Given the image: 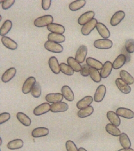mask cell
I'll return each instance as SVG.
<instances>
[{
	"mask_svg": "<svg viewBox=\"0 0 134 151\" xmlns=\"http://www.w3.org/2000/svg\"><path fill=\"white\" fill-rule=\"evenodd\" d=\"M53 21V17L50 15H47L36 18L34 21V25L37 27H44L52 23Z\"/></svg>",
	"mask_w": 134,
	"mask_h": 151,
	"instance_id": "6da1fadb",
	"label": "cell"
},
{
	"mask_svg": "<svg viewBox=\"0 0 134 151\" xmlns=\"http://www.w3.org/2000/svg\"><path fill=\"white\" fill-rule=\"evenodd\" d=\"M44 47L49 52L53 53H61L63 50V47L61 45L49 40L45 43Z\"/></svg>",
	"mask_w": 134,
	"mask_h": 151,
	"instance_id": "7a4b0ae2",
	"label": "cell"
},
{
	"mask_svg": "<svg viewBox=\"0 0 134 151\" xmlns=\"http://www.w3.org/2000/svg\"><path fill=\"white\" fill-rule=\"evenodd\" d=\"M113 42L108 39H100L95 41L93 43L94 47L98 49L108 50L113 47Z\"/></svg>",
	"mask_w": 134,
	"mask_h": 151,
	"instance_id": "3957f363",
	"label": "cell"
},
{
	"mask_svg": "<svg viewBox=\"0 0 134 151\" xmlns=\"http://www.w3.org/2000/svg\"><path fill=\"white\" fill-rule=\"evenodd\" d=\"M98 20L95 18L92 19L91 21L84 25L81 28V32L83 35H88L91 32V31L94 30L98 24Z\"/></svg>",
	"mask_w": 134,
	"mask_h": 151,
	"instance_id": "277c9868",
	"label": "cell"
},
{
	"mask_svg": "<svg viewBox=\"0 0 134 151\" xmlns=\"http://www.w3.org/2000/svg\"><path fill=\"white\" fill-rule=\"evenodd\" d=\"M106 87L103 85H101L97 88L96 91L94 95L93 100L95 102L99 103L102 101L105 98L106 94Z\"/></svg>",
	"mask_w": 134,
	"mask_h": 151,
	"instance_id": "5b68a950",
	"label": "cell"
},
{
	"mask_svg": "<svg viewBox=\"0 0 134 151\" xmlns=\"http://www.w3.org/2000/svg\"><path fill=\"white\" fill-rule=\"evenodd\" d=\"M88 53V48L85 45H81L78 49L76 53L75 59L79 64L83 63L86 60Z\"/></svg>",
	"mask_w": 134,
	"mask_h": 151,
	"instance_id": "8992f818",
	"label": "cell"
},
{
	"mask_svg": "<svg viewBox=\"0 0 134 151\" xmlns=\"http://www.w3.org/2000/svg\"><path fill=\"white\" fill-rule=\"evenodd\" d=\"M95 16V12L92 11L86 12L84 14H82L78 19V23L81 25H84L93 19Z\"/></svg>",
	"mask_w": 134,
	"mask_h": 151,
	"instance_id": "52a82bcc",
	"label": "cell"
},
{
	"mask_svg": "<svg viewBox=\"0 0 134 151\" xmlns=\"http://www.w3.org/2000/svg\"><path fill=\"white\" fill-rule=\"evenodd\" d=\"M36 79L33 77H30L27 79L23 84L22 87L23 93L25 94L30 93L36 83Z\"/></svg>",
	"mask_w": 134,
	"mask_h": 151,
	"instance_id": "ba28073f",
	"label": "cell"
},
{
	"mask_svg": "<svg viewBox=\"0 0 134 151\" xmlns=\"http://www.w3.org/2000/svg\"><path fill=\"white\" fill-rule=\"evenodd\" d=\"M51 105L48 103H43L36 107L33 110V113L36 116L43 115L49 111Z\"/></svg>",
	"mask_w": 134,
	"mask_h": 151,
	"instance_id": "9c48e42d",
	"label": "cell"
},
{
	"mask_svg": "<svg viewBox=\"0 0 134 151\" xmlns=\"http://www.w3.org/2000/svg\"><path fill=\"white\" fill-rule=\"evenodd\" d=\"M116 114L119 116L127 119H132L134 117V112L128 108L119 107L116 110Z\"/></svg>",
	"mask_w": 134,
	"mask_h": 151,
	"instance_id": "30bf717a",
	"label": "cell"
},
{
	"mask_svg": "<svg viewBox=\"0 0 134 151\" xmlns=\"http://www.w3.org/2000/svg\"><path fill=\"white\" fill-rule=\"evenodd\" d=\"M68 105L63 102L53 103L51 105L50 110L52 112H62L67 111L68 109Z\"/></svg>",
	"mask_w": 134,
	"mask_h": 151,
	"instance_id": "8fae6325",
	"label": "cell"
},
{
	"mask_svg": "<svg viewBox=\"0 0 134 151\" xmlns=\"http://www.w3.org/2000/svg\"><path fill=\"white\" fill-rule=\"evenodd\" d=\"M125 15V13L123 11H119L115 12L110 19V25L112 26H117L124 19Z\"/></svg>",
	"mask_w": 134,
	"mask_h": 151,
	"instance_id": "7c38bea8",
	"label": "cell"
},
{
	"mask_svg": "<svg viewBox=\"0 0 134 151\" xmlns=\"http://www.w3.org/2000/svg\"><path fill=\"white\" fill-rule=\"evenodd\" d=\"M115 85L122 93L127 94L131 92V88L121 78H118L115 80Z\"/></svg>",
	"mask_w": 134,
	"mask_h": 151,
	"instance_id": "4fadbf2b",
	"label": "cell"
},
{
	"mask_svg": "<svg viewBox=\"0 0 134 151\" xmlns=\"http://www.w3.org/2000/svg\"><path fill=\"white\" fill-rule=\"evenodd\" d=\"M113 69V64L110 61H107L103 64V67L101 70V76L103 79L108 77L112 72Z\"/></svg>",
	"mask_w": 134,
	"mask_h": 151,
	"instance_id": "5bb4252c",
	"label": "cell"
},
{
	"mask_svg": "<svg viewBox=\"0 0 134 151\" xmlns=\"http://www.w3.org/2000/svg\"><path fill=\"white\" fill-rule=\"evenodd\" d=\"M17 73L16 69L15 68H11L6 70L2 75L1 80L4 83H8L15 76Z\"/></svg>",
	"mask_w": 134,
	"mask_h": 151,
	"instance_id": "9a60e30c",
	"label": "cell"
},
{
	"mask_svg": "<svg viewBox=\"0 0 134 151\" xmlns=\"http://www.w3.org/2000/svg\"><path fill=\"white\" fill-rule=\"evenodd\" d=\"M1 41L3 45L9 50H14L17 48V43L7 36H3L1 38Z\"/></svg>",
	"mask_w": 134,
	"mask_h": 151,
	"instance_id": "2e32d148",
	"label": "cell"
},
{
	"mask_svg": "<svg viewBox=\"0 0 134 151\" xmlns=\"http://www.w3.org/2000/svg\"><path fill=\"white\" fill-rule=\"evenodd\" d=\"M96 30L98 31L100 35L104 39H107L110 37V33L108 28L104 24L101 22L98 23L96 26Z\"/></svg>",
	"mask_w": 134,
	"mask_h": 151,
	"instance_id": "e0dca14e",
	"label": "cell"
},
{
	"mask_svg": "<svg viewBox=\"0 0 134 151\" xmlns=\"http://www.w3.org/2000/svg\"><path fill=\"white\" fill-rule=\"evenodd\" d=\"M63 98L62 94L60 93H51L46 95L45 96V99L48 103H58L61 102Z\"/></svg>",
	"mask_w": 134,
	"mask_h": 151,
	"instance_id": "ac0fdd59",
	"label": "cell"
},
{
	"mask_svg": "<svg viewBox=\"0 0 134 151\" xmlns=\"http://www.w3.org/2000/svg\"><path fill=\"white\" fill-rule=\"evenodd\" d=\"M48 64L52 72L55 74L60 73V65L59 64L58 61L56 57H51L49 60Z\"/></svg>",
	"mask_w": 134,
	"mask_h": 151,
	"instance_id": "d6986e66",
	"label": "cell"
},
{
	"mask_svg": "<svg viewBox=\"0 0 134 151\" xmlns=\"http://www.w3.org/2000/svg\"><path fill=\"white\" fill-rule=\"evenodd\" d=\"M47 27V29L49 31L54 33L63 35L65 32V28L61 24H56L52 23L49 24Z\"/></svg>",
	"mask_w": 134,
	"mask_h": 151,
	"instance_id": "ffe728a7",
	"label": "cell"
},
{
	"mask_svg": "<svg viewBox=\"0 0 134 151\" xmlns=\"http://www.w3.org/2000/svg\"><path fill=\"white\" fill-rule=\"evenodd\" d=\"M93 98L91 96H86L82 99L80 100L76 104V106L78 109H82L90 106L93 103Z\"/></svg>",
	"mask_w": 134,
	"mask_h": 151,
	"instance_id": "44dd1931",
	"label": "cell"
},
{
	"mask_svg": "<svg viewBox=\"0 0 134 151\" xmlns=\"http://www.w3.org/2000/svg\"><path fill=\"white\" fill-rule=\"evenodd\" d=\"M61 93L64 98L69 102L74 100V95L71 88L68 86H64L61 88Z\"/></svg>",
	"mask_w": 134,
	"mask_h": 151,
	"instance_id": "7402d4cb",
	"label": "cell"
},
{
	"mask_svg": "<svg viewBox=\"0 0 134 151\" xmlns=\"http://www.w3.org/2000/svg\"><path fill=\"white\" fill-rule=\"evenodd\" d=\"M107 116L108 120L112 124H113L117 127L120 125V122H121L120 119L119 117V116L117 115L115 112H114L113 111H109L107 112Z\"/></svg>",
	"mask_w": 134,
	"mask_h": 151,
	"instance_id": "603a6c76",
	"label": "cell"
},
{
	"mask_svg": "<svg viewBox=\"0 0 134 151\" xmlns=\"http://www.w3.org/2000/svg\"><path fill=\"white\" fill-rule=\"evenodd\" d=\"M127 62V58L124 55L120 54L118 55L113 63V68L115 70L120 69Z\"/></svg>",
	"mask_w": 134,
	"mask_h": 151,
	"instance_id": "cb8c5ba5",
	"label": "cell"
},
{
	"mask_svg": "<svg viewBox=\"0 0 134 151\" xmlns=\"http://www.w3.org/2000/svg\"><path fill=\"white\" fill-rule=\"evenodd\" d=\"M49 133L48 129L45 127H37L32 132V136L34 137H40L46 136Z\"/></svg>",
	"mask_w": 134,
	"mask_h": 151,
	"instance_id": "d4e9b609",
	"label": "cell"
},
{
	"mask_svg": "<svg viewBox=\"0 0 134 151\" xmlns=\"http://www.w3.org/2000/svg\"><path fill=\"white\" fill-rule=\"evenodd\" d=\"M48 40L55 43H63L66 40V37L63 35L51 33L48 35Z\"/></svg>",
	"mask_w": 134,
	"mask_h": 151,
	"instance_id": "484cf974",
	"label": "cell"
},
{
	"mask_svg": "<svg viewBox=\"0 0 134 151\" xmlns=\"http://www.w3.org/2000/svg\"><path fill=\"white\" fill-rule=\"evenodd\" d=\"M86 64L88 65L90 68H93L94 69H96L98 70H101L103 67V65L101 62L96 60L95 58H88L86 60Z\"/></svg>",
	"mask_w": 134,
	"mask_h": 151,
	"instance_id": "4316f807",
	"label": "cell"
},
{
	"mask_svg": "<svg viewBox=\"0 0 134 151\" xmlns=\"http://www.w3.org/2000/svg\"><path fill=\"white\" fill-rule=\"evenodd\" d=\"M119 141L122 147L125 149H128L131 147V141L129 137L125 133L123 132L120 134L119 137Z\"/></svg>",
	"mask_w": 134,
	"mask_h": 151,
	"instance_id": "83f0119b",
	"label": "cell"
},
{
	"mask_svg": "<svg viewBox=\"0 0 134 151\" xmlns=\"http://www.w3.org/2000/svg\"><path fill=\"white\" fill-rule=\"evenodd\" d=\"M86 1L85 0H78L74 2H71L69 5V9L72 11L79 10V9L86 5Z\"/></svg>",
	"mask_w": 134,
	"mask_h": 151,
	"instance_id": "f1b7e54d",
	"label": "cell"
},
{
	"mask_svg": "<svg viewBox=\"0 0 134 151\" xmlns=\"http://www.w3.org/2000/svg\"><path fill=\"white\" fill-rule=\"evenodd\" d=\"M67 64L75 72H81L82 66L75 58L72 57H69L68 58H67Z\"/></svg>",
	"mask_w": 134,
	"mask_h": 151,
	"instance_id": "f546056e",
	"label": "cell"
},
{
	"mask_svg": "<svg viewBox=\"0 0 134 151\" xmlns=\"http://www.w3.org/2000/svg\"><path fill=\"white\" fill-rule=\"evenodd\" d=\"M120 76L121 79L127 84L132 85L134 83V78L127 71L125 70H120Z\"/></svg>",
	"mask_w": 134,
	"mask_h": 151,
	"instance_id": "4dcf8cb0",
	"label": "cell"
},
{
	"mask_svg": "<svg viewBox=\"0 0 134 151\" xmlns=\"http://www.w3.org/2000/svg\"><path fill=\"white\" fill-rule=\"evenodd\" d=\"M12 27V22L9 20H6L1 28L0 35L3 36H5L10 32Z\"/></svg>",
	"mask_w": 134,
	"mask_h": 151,
	"instance_id": "1f68e13d",
	"label": "cell"
},
{
	"mask_svg": "<svg viewBox=\"0 0 134 151\" xmlns=\"http://www.w3.org/2000/svg\"><path fill=\"white\" fill-rule=\"evenodd\" d=\"M94 111V108L92 106H89L86 108L80 109L78 112V116L80 118H86L93 114Z\"/></svg>",
	"mask_w": 134,
	"mask_h": 151,
	"instance_id": "d6a6232c",
	"label": "cell"
},
{
	"mask_svg": "<svg viewBox=\"0 0 134 151\" xmlns=\"http://www.w3.org/2000/svg\"><path fill=\"white\" fill-rule=\"evenodd\" d=\"M24 145L23 141L22 139H16L10 141L7 145V147L10 150L19 149L22 148Z\"/></svg>",
	"mask_w": 134,
	"mask_h": 151,
	"instance_id": "836d02e7",
	"label": "cell"
},
{
	"mask_svg": "<svg viewBox=\"0 0 134 151\" xmlns=\"http://www.w3.org/2000/svg\"><path fill=\"white\" fill-rule=\"evenodd\" d=\"M17 118L20 122L26 127L31 125V120L27 115L22 112H18L17 114Z\"/></svg>",
	"mask_w": 134,
	"mask_h": 151,
	"instance_id": "e575fe53",
	"label": "cell"
},
{
	"mask_svg": "<svg viewBox=\"0 0 134 151\" xmlns=\"http://www.w3.org/2000/svg\"><path fill=\"white\" fill-rule=\"evenodd\" d=\"M105 130L108 134L115 137H120L121 134L120 130L112 124H108L106 125Z\"/></svg>",
	"mask_w": 134,
	"mask_h": 151,
	"instance_id": "d590c367",
	"label": "cell"
},
{
	"mask_svg": "<svg viewBox=\"0 0 134 151\" xmlns=\"http://www.w3.org/2000/svg\"><path fill=\"white\" fill-rule=\"evenodd\" d=\"M89 76L93 81L96 83H99L101 81V77L99 71L93 68H89Z\"/></svg>",
	"mask_w": 134,
	"mask_h": 151,
	"instance_id": "8d00e7d4",
	"label": "cell"
},
{
	"mask_svg": "<svg viewBox=\"0 0 134 151\" xmlns=\"http://www.w3.org/2000/svg\"><path fill=\"white\" fill-rule=\"evenodd\" d=\"M60 71L66 75L71 76L74 74V70L68 65L62 63L60 64Z\"/></svg>",
	"mask_w": 134,
	"mask_h": 151,
	"instance_id": "74e56055",
	"label": "cell"
},
{
	"mask_svg": "<svg viewBox=\"0 0 134 151\" xmlns=\"http://www.w3.org/2000/svg\"><path fill=\"white\" fill-rule=\"evenodd\" d=\"M31 95L36 98H38L41 95V87L39 83L36 82L31 91Z\"/></svg>",
	"mask_w": 134,
	"mask_h": 151,
	"instance_id": "f35d334b",
	"label": "cell"
},
{
	"mask_svg": "<svg viewBox=\"0 0 134 151\" xmlns=\"http://www.w3.org/2000/svg\"><path fill=\"white\" fill-rule=\"evenodd\" d=\"M125 48L127 52L129 53H132L134 52V40L128 39L125 42Z\"/></svg>",
	"mask_w": 134,
	"mask_h": 151,
	"instance_id": "ab89813d",
	"label": "cell"
},
{
	"mask_svg": "<svg viewBox=\"0 0 134 151\" xmlns=\"http://www.w3.org/2000/svg\"><path fill=\"white\" fill-rule=\"evenodd\" d=\"M15 2V0H5L3 1H1V3H2V7L3 9L6 10L10 8L11 7L14 5Z\"/></svg>",
	"mask_w": 134,
	"mask_h": 151,
	"instance_id": "60d3db41",
	"label": "cell"
},
{
	"mask_svg": "<svg viewBox=\"0 0 134 151\" xmlns=\"http://www.w3.org/2000/svg\"><path fill=\"white\" fill-rule=\"evenodd\" d=\"M66 146L67 151H78L77 147L72 141H67L66 142Z\"/></svg>",
	"mask_w": 134,
	"mask_h": 151,
	"instance_id": "b9f144b4",
	"label": "cell"
},
{
	"mask_svg": "<svg viewBox=\"0 0 134 151\" xmlns=\"http://www.w3.org/2000/svg\"><path fill=\"white\" fill-rule=\"evenodd\" d=\"M10 114L8 112H4L0 114V124H2L7 122V121L10 119Z\"/></svg>",
	"mask_w": 134,
	"mask_h": 151,
	"instance_id": "7bdbcfd3",
	"label": "cell"
},
{
	"mask_svg": "<svg viewBox=\"0 0 134 151\" xmlns=\"http://www.w3.org/2000/svg\"><path fill=\"white\" fill-rule=\"evenodd\" d=\"M89 68L90 67L87 64H84L82 65V68L81 70V74L83 77H88L89 75Z\"/></svg>",
	"mask_w": 134,
	"mask_h": 151,
	"instance_id": "ee69618b",
	"label": "cell"
},
{
	"mask_svg": "<svg viewBox=\"0 0 134 151\" xmlns=\"http://www.w3.org/2000/svg\"><path fill=\"white\" fill-rule=\"evenodd\" d=\"M51 0H42V7L44 10H48L50 8L51 4Z\"/></svg>",
	"mask_w": 134,
	"mask_h": 151,
	"instance_id": "f6af8a7d",
	"label": "cell"
},
{
	"mask_svg": "<svg viewBox=\"0 0 134 151\" xmlns=\"http://www.w3.org/2000/svg\"><path fill=\"white\" fill-rule=\"evenodd\" d=\"M118 151H134V150L131 148H128V149H122Z\"/></svg>",
	"mask_w": 134,
	"mask_h": 151,
	"instance_id": "bcb514c9",
	"label": "cell"
},
{
	"mask_svg": "<svg viewBox=\"0 0 134 151\" xmlns=\"http://www.w3.org/2000/svg\"><path fill=\"white\" fill-rule=\"evenodd\" d=\"M78 151H87L83 148H80L78 149Z\"/></svg>",
	"mask_w": 134,
	"mask_h": 151,
	"instance_id": "7dc6e473",
	"label": "cell"
}]
</instances>
